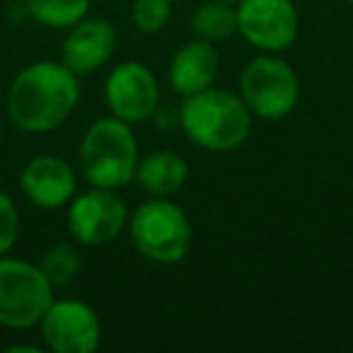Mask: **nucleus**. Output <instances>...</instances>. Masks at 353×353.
<instances>
[{"label": "nucleus", "mask_w": 353, "mask_h": 353, "mask_svg": "<svg viewBox=\"0 0 353 353\" xmlns=\"http://www.w3.org/2000/svg\"><path fill=\"white\" fill-rule=\"evenodd\" d=\"M78 102V75L63 61H34L12 78L8 119L25 133H51L68 121Z\"/></svg>", "instance_id": "obj_1"}, {"label": "nucleus", "mask_w": 353, "mask_h": 353, "mask_svg": "<svg viewBox=\"0 0 353 353\" xmlns=\"http://www.w3.org/2000/svg\"><path fill=\"white\" fill-rule=\"evenodd\" d=\"M179 126L201 150L230 152L250 138L252 112L240 94L213 85L184 97L179 107Z\"/></svg>", "instance_id": "obj_2"}, {"label": "nucleus", "mask_w": 353, "mask_h": 353, "mask_svg": "<svg viewBox=\"0 0 353 353\" xmlns=\"http://www.w3.org/2000/svg\"><path fill=\"white\" fill-rule=\"evenodd\" d=\"M80 174L90 187L123 189L136 179L138 141L131 123L117 117L97 119L90 123L78 148Z\"/></svg>", "instance_id": "obj_3"}, {"label": "nucleus", "mask_w": 353, "mask_h": 353, "mask_svg": "<svg viewBox=\"0 0 353 353\" xmlns=\"http://www.w3.org/2000/svg\"><path fill=\"white\" fill-rule=\"evenodd\" d=\"M131 242L148 261L179 264L192 252L194 225L187 211L170 199L152 196L128 216Z\"/></svg>", "instance_id": "obj_4"}, {"label": "nucleus", "mask_w": 353, "mask_h": 353, "mask_svg": "<svg viewBox=\"0 0 353 353\" xmlns=\"http://www.w3.org/2000/svg\"><path fill=\"white\" fill-rule=\"evenodd\" d=\"M240 97L245 99L252 117L266 119V121H281L298 107V73L281 56L261 54L242 68Z\"/></svg>", "instance_id": "obj_5"}, {"label": "nucleus", "mask_w": 353, "mask_h": 353, "mask_svg": "<svg viewBox=\"0 0 353 353\" xmlns=\"http://www.w3.org/2000/svg\"><path fill=\"white\" fill-rule=\"evenodd\" d=\"M54 303V285L32 261L0 256V327L32 329Z\"/></svg>", "instance_id": "obj_6"}, {"label": "nucleus", "mask_w": 353, "mask_h": 353, "mask_svg": "<svg viewBox=\"0 0 353 353\" xmlns=\"http://www.w3.org/2000/svg\"><path fill=\"white\" fill-rule=\"evenodd\" d=\"M128 208L114 189L90 187L68 203V232L83 247H104L128 228Z\"/></svg>", "instance_id": "obj_7"}, {"label": "nucleus", "mask_w": 353, "mask_h": 353, "mask_svg": "<svg viewBox=\"0 0 353 353\" xmlns=\"http://www.w3.org/2000/svg\"><path fill=\"white\" fill-rule=\"evenodd\" d=\"M300 15L293 0H240L237 34L261 54H281L298 39Z\"/></svg>", "instance_id": "obj_8"}, {"label": "nucleus", "mask_w": 353, "mask_h": 353, "mask_svg": "<svg viewBox=\"0 0 353 353\" xmlns=\"http://www.w3.org/2000/svg\"><path fill=\"white\" fill-rule=\"evenodd\" d=\"M39 327L44 346L54 353H92L102 341L99 314L83 300H54Z\"/></svg>", "instance_id": "obj_9"}, {"label": "nucleus", "mask_w": 353, "mask_h": 353, "mask_svg": "<svg viewBox=\"0 0 353 353\" xmlns=\"http://www.w3.org/2000/svg\"><path fill=\"white\" fill-rule=\"evenodd\" d=\"M104 102L112 117L126 123H141L160 107V85L152 70L138 61H123L104 80Z\"/></svg>", "instance_id": "obj_10"}, {"label": "nucleus", "mask_w": 353, "mask_h": 353, "mask_svg": "<svg viewBox=\"0 0 353 353\" xmlns=\"http://www.w3.org/2000/svg\"><path fill=\"white\" fill-rule=\"evenodd\" d=\"M20 189L32 206L41 211H59L78 194V174L59 155H37L20 174Z\"/></svg>", "instance_id": "obj_11"}, {"label": "nucleus", "mask_w": 353, "mask_h": 353, "mask_svg": "<svg viewBox=\"0 0 353 353\" xmlns=\"http://www.w3.org/2000/svg\"><path fill=\"white\" fill-rule=\"evenodd\" d=\"M117 27L107 17H83L78 25L65 30L61 44V61L75 75H92L112 61L117 51Z\"/></svg>", "instance_id": "obj_12"}, {"label": "nucleus", "mask_w": 353, "mask_h": 353, "mask_svg": "<svg viewBox=\"0 0 353 353\" xmlns=\"http://www.w3.org/2000/svg\"><path fill=\"white\" fill-rule=\"evenodd\" d=\"M218 70H221V54L216 44L196 37L174 51L167 68V83L172 92H176L179 97H189L213 88Z\"/></svg>", "instance_id": "obj_13"}, {"label": "nucleus", "mask_w": 353, "mask_h": 353, "mask_svg": "<svg viewBox=\"0 0 353 353\" xmlns=\"http://www.w3.org/2000/svg\"><path fill=\"white\" fill-rule=\"evenodd\" d=\"M187 179H189V165L179 152L152 150L138 160L136 179L133 182H138V187L148 196L170 199L176 192H182Z\"/></svg>", "instance_id": "obj_14"}, {"label": "nucleus", "mask_w": 353, "mask_h": 353, "mask_svg": "<svg viewBox=\"0 0 353 353\" xmlns=\"http://www.w3.org/2000/svg\"><path fill=\"white\" fill-rule=\"evenodd\" d=\"M192 30L199 39L228 41L237 34V6L225 0H206L192 15Z\"/></svg>", "instance_id": "obj_15"}, {"label": "nucleus", "mask_w": 353, "mask_h": 353, "mask_svg": "<svg viewBox=\"0 0 353 353\" xmlns=\"http://www.w3.org/2000/svg\"><path fill=\"white\" fill-rule=\"evenodd\" d=\"M30 20L49 30H70L90 12V0H25Z\"/></svg>", "instance_id": "obj_16"}, {"label": "nucleus", "mask_w": 353, "mask_h": 353, "mask_svg": "<svg viewBox=\"0 0 353 353\" xmlns=\"http://www.w3.org/2000/svg\"><path fill=\"white\" fill-rule=\"evenodd\" d=\"M39 269L44 271V276L54 288H63V285L73 283L78 279L80 269H83V259H80V252L73 245L59 242L41 254Z\"/></svg>", "instance_id": "obj_17"}, {"label": "nucleus", "mask_w": 353, "mask_h": 353, "mask_svg": "<svg viewBox=\"0 0 353 353\" xmlns=\"http://www.w3.org/2000/svg\"><path fill=\"white\" fill-rule=\"evenodd\" d=\"M172 20V0H133L131 22L143 34H157Z\"/></svg>", "instance_id": "obj_18"}, {"label": "nucleus", "mask_w": 353, "mask_h": 353, "mask_svg": "<svg viewBox=\"0 0 353 353\" xmlns=\"http://www.w3.org/2000/svg\"><path fill=\"white\" fill-rule=\"evenodd\" d=\"M20 235V213L10 196L0 189V256H8Z\"/></svg>", "instance_id": "obj_19"}, {"label": "nucleus", "mask_w": 353, "mask_h": 353, "mask_svg": "<svg viewBox=\"0 0 353 353\" xmlns=\"http://www.w3.org/2000/svg\"><path fill=\"white\" fill-rule=\"evenodd\" d=\"M8 353H41V348L30 346V343H12V346H8Z\"/></svg>", "instance_id": "obj_20"}, {"label": "nucleus", "mask_w": 353, "mask_h": 353, "mask_svg": "<svg viewBox=\"0 0 353 353\" xmlns=\"http://www.w3.org/2000/svg\"><path fill=\"white\" fill-rule=\"evenodd\" d=\"M225 3H232V6H235V3H240V0H225Z\"/></svg>", "instance_id": "obj_21"}, {"label": "nucleus", "mask_w": 353, "mask_h": 353, "mask_svg": "<svg viewBox=\"0 0 353 353\" xmlns=\"http://www.w3.org/2000/svg\"><path fill=\"white\" fill-rule=\"evenodd\" d=\"M346 3H348V6H353V0H346Z\"/></svg>", "instance_id": "obj_22"}, {"label": "nucleus", "mask_w": 353, "mask_h": 353, "mask_svg": "<svg viewBox=\"0 0 353 353\" xmlns=\"http://www.w3.org/2000/svg\"><path fill=\"white\" fill-rule=\"evenodd\" d=\"M172 3H176V0H172Z\"/></svg>", "instance_id": "obj_23"}]
</instances>
